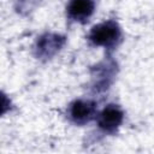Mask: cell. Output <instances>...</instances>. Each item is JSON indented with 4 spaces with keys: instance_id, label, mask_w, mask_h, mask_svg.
<instances>
[{
    "instance_id": "1",
    "label": "cell",
    "mask_w": 154,
    "mask_h": 154,
    "mask_svg": "<svg viewBox=\"0 0 154 154\" xmlns=\"http://www.w3.org/2000/svg\"><path fill=\"white\" fill-rule=\"evenodd\" d=\"M88 40L94 46H101L111 49L116 47L122 40L120 26L114 20H106L99 23L90 29Z\"/></svg>"
},
{
    "instance_id": "2",
    "label": "cell",
    "mask_w": 154,
    "mask_h": 154,
    "mask_svg": "<svg viewBox=\"0 0 154 154\" xmlns=\"http://www.w3.org/2000/svg\"><path fill=\"white\" fill-rule=\"evenodd\" d=\"M124 120V112L120 106L116 103H108L96 116L99 128L107 134L116 132Z\"/></svg>"
},
{
    "instance_id": "3",
    "label": "cell",
    "mask_w": 154,
    "mask_h": 154,
    "mask_svg": "<svg viewBox=\"0 0 154 154\" xmlns=\"http://www.w3.org/2000/svg\"><path fill=\"white\" fill-rule=\"evenodd\" d=\"M70 120L77 125H84L89 123L96 116V103L91 100L78 99L70 103L67 109Z\"/></svg>"
},
{
    "instance_id": "4",
    "label": "cell",
    "mask_w": 154,
    "mask_h": 154,
    "mask_svg": "<svg viewBox=\"0 0 154 154\" xmlns=\"http://www.w3.org/2000/svg\"><path fill=\"white\" fill-rule=\"evenodd\" d=\"M95 11V0H69L66 13L71 20L85 23Z\"/></svg>"
},
{
    "instance_id": "5",
    "label": "cell",
    "mask_w": 154,
    "mask_h": 154,
    "mask_svg": "<svg viewBox=\"0 0 154 154\" xmlns=\"http://www.w3.org/2000/svg\"><path fill=\"white\" fill-rule=\"evenodd\" d=\"M65 43V37L58 34H45L36 42V53L40 58L49 59Z\"/></svg>"
}]
</instances>
